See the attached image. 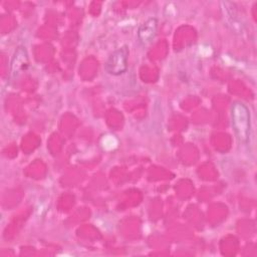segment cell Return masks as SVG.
Wrapping results in <instances>:
<instances>
[{
    "label": "cell",
    "instance_id": "1",
    "mask_svg": "<svg viewBox=\"0 0 257 257\" xmlns=\"http://www.w3.org/2000/svg\"><path fill=\"white\" fill-rule=\"evenodd\" d=\"M231 118L234 132L242 144L249 141L251 128V116L249 108L240 101L233 102L231 106Z\"/></svg>",
    "mask_w": 257,
    "mask_h": 257
},
{
    "label": "cell",
    "instance_id": "2",
    "mask_svg": "<svg viewBox=\"0 0 257 257\" xmlns=\"http://www.w3.org/2000/svg\"><path fill=\"white\" fill-rule=\"evenodd\" d=\"M128 53V47L126 45L114 50L106 60L104 66L106 72L111 75H120L124 73L127 69Z\"/></svg>",
    "mask_w": 257,
    "mask_h": 257
},
{
    "label": "cell",
    "instance_id": "3",
    "mask_svg": "<svg viewBox=\"0 0 257 257\" xmlns=\"http://www.w3.org/2000/svg\"><path fill=\"white\" fill-rule=\"evenodd\" d=\"M236 5L230 1H221L220 2V10L226 25L231 28L234 32H241L243 26L238 18V13L236 9Z\"/></svg>",
    "mask_w": 257,
    "mask_h": 257
},
{
    "label": "cell",
    "instance_id": "4",
    "mask_svg": "<svg viewBox=\"0 0 257 257\" xmlns=\"http://www.w3.org/2000/svg\"><path fill=\"white\" fill-rule=\"evenodd\" d=\"M158 27V19L151 17L146 20L138 29V38L140 42L144 45L149 44L153 41Z\"/></svg>",
    "mask_w": 257,
    "mask_h": 257
},
{
    "label": "cell",
    "instance_id": "5",
    "mask_svg": "<svg viewBox=\"0 0 257 257\" xmlns=\"http://www.w3.org/2000/svg\"><path fill=\"white\" fill-rule=\"evenodd\" d=\"M28 66V54L23 46L17 47L10 64V74L12 77L17 76L22 70H25Z\"/></svg>",
    "mask_w": 257,
    "mask_h": 257
}]
</instances>
